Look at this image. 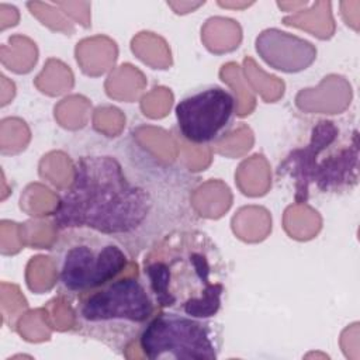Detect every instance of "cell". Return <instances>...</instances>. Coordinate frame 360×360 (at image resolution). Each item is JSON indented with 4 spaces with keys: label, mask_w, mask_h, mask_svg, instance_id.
I'll use <instances>...</instances> for the list:
<instances>
[{
    "label": "cell",
    "mask_w": 360,
    "mask_h": 360,
    "mask_svg": "<svg viewBox=\"0 0 360 360\" xmlns=\"http://www.w3.org/2000/svg\"><path fill=\"white\" fill-rule=\"evenodd\" d=\"M72 169V180L51 212L58 231H98L136 260L194 224L197 179L132 136L91 143L73 159Z\"/></svg>",
    "instance_id": "6da1fadb"
},
{
    "label": "cell",
    "mask_w": 360,
    "mask_h": 360,
    "mask_svg": "<svg viewBox=\"0 0 360 360\" xmlns=\"http://www.w3.org/2000/svg\"><path fill=\"white\" fill-rule=\"evenodd\" d=\"M139 274L159 309L214 319L228 290V267L212 238L194 228L176 231L141 257Z\"/></svg>",
    "instance_id": "7a4b0ae2"
},
{
    "label": "cell",
    "mask_w": 360,
    "mask_h": 360,
    "mask_svg": "<svg viewBox=\"0 0 360 360\" xmlns=\"http://www.w3.org/2000/svg\"><path fill=\"white\" fill-rule=\"evenodd\" d=\"M159 311L139 267L73 301L76 333L122 354Z\"/></svg>",
    "instance_id": "3957f363"
},
{
    "label": "cell",
    "mask_w": 360,
    "mask_h": 360,
    "mask_svg": "<svg viewBox=\"0 0 360 360\" xmlns=\"http://www.w3.org/2000/svg\"><path fill=\"white\" fill-rule=\"evenodd\" d=\"M51 256L58 288L73 301L138 266L121 243L90 228L59 231Z\"/></svg>",
    "instance_id": "277c9868"
},
{
    "label": "cell",
    "mask_w": 360,
    "mask_h": 360,
    "mask_svg": "<svg viewBox=\"0 0 360 360\" xmlns=\"http://www.w3.org/2000/svg\"><path fill=\"white\" fill-rule=\"evenodd\" d=\"M138 343L152 360H214L221 354L224 332L212 319L159 309Z\"/></svg>",
    "instance_id": "5b68a950"
},
{
    "label": "cell",
    "mask_w": 360,
    "mask_h": 360,
    "mask_svg": "<svg viewBox=\"0 0 360 360\" xmlns=\"http://www.w3.org/2000/svg\"><path fill=\"white\" fill-rule=\"evenodd\" d=\"M180 135L194 145H211L224 139L236 118L233 93L217 83L188 90L174 107Z\"/></svg>",
    "instance_id": "8992f818"
},
{
    "label": "cell",
    "mask_w": 360,
    "mask_h": 360,
    "mask_svg": "<svg viewBox=\"0 0 360 360\" xmlns=\"http://www.w3.org/2000/svg\"><path fill=\"white\" fill-rule=\"evenodd\" d=\"M325 148H319L311 139L305 149L295 150L302 153L298 158L301 162H315V169L309 170V174L315 170L311 181H315L322 191H339L353 187L357 183V131L353 128L343 132L336 122L325 121Z\"/></svg>",
    "instance_id": "52a82bcc"
}]
</instances>
